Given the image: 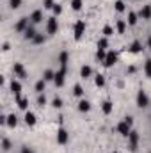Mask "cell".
Masks as SVG:
<instances>
[{
	"label": "cell",
	"instance_id": "obj_24",
	"mask_svg": "<svg viewBox=\"0 0 151 153\" xmlns=\"http://www.w3.org/2000/svg\"><path fill=\"white\" fill-rule=\"evenodd\" d=\"M16 125H18V117L14 114H9L7 116V126H9V128H14Z\"/></svg>",
	"mask_w": 151,
	"mask_h": 153
},
{
	"label": "cell",
	"instance_id": "obj_43",
	"mask_svg": "<svg viewBox=\"0 0 151 153\" xmlns=\"http://www.w3.org/2000/svg\"><path fill=\"white\" fill-rule=\"evenodd\" d=\"M124 119H126V121H128V123H130V125H133V117H132V116H126V117H124Z\"/></svg>",
	"mask_w": 151,
	"mask_h": 153
},
{
	"label": "cell",
	"instance_id": "obj_45",
	"mask_svg": "<svg viewBox=\"0 0 151 153\" xmlns=\"http://www.w3.org/2000/svg\"><path fill=\"white\" fill-rule=\"evenodd\" d=\"M148 46H150V48H151V36H150V38H148Z\"/></svg>",
	"mask_w": 151,
	"mask_h": 153
},
{
	"label": "cell",
	"instance_id": "obj_40",
	"mask_svg": "<svg viewBox=\"0 0 151 153\" xmlns=\"http://www.w3.org/2000/svg\"><path fill=\"white\" fill-rule=\"evenodd\" d=\"M53 5H55L53 0H44V2H43V7H44V9H53Z\"/></svg>",
	"mask_w": 151,
	"mask_h": 153
},
{
	"label": "cell",
	"instance_id": "obj_41",
	"mask_svg": "<svg viewBox=\"0 0 151 153\" xmlns=\"http://www.w3.org/2000/svg\"><path fill=\"white\" fill-rule=\"evenodd\" d=\"M52 11H53V14H61V13H62V7H61V5H59V4H55V5H53V9H52Z\"/></svg>",
	"mask_w": 151,
	"mask_h": 153
},
{
	"label": "cell",
	"instance_id": "obj_9",
	"mask_svg": "<svg viewBox=\"0 0 151 153\" xmlns=\"http://www.w3.org/2000/svg\"><path fill=\"white\" fill-rule=\"evenodd\" d=\"M66 73H68V70H64V68H59V70L55 71L53 82H55L57 87H62V85H64V76H66Z\"/></svg>",
	"mask_w": 151,
	"mask_h": 153
},
{
	"label": "cell",
	"instance_id": "obj_35",
	"mask_svg": "<svg viewBox=\"0 0 151 153\" xmlns=\"http://www.w3.org/2000/svg\"><path fill=\"white\" fill-rule=\"evenodd\" d=\"M73 94H75V96H78V98L84 94V89H82V85H80V84H76L75 87H73Z\"/></svg>",
	"mask_w": 151,
	"mask_h": 153
},
{
	"label": "cell",
	"instance_id": "obj_19",
	"mask_svg": "<svg viewBox=\"0 0 151 153\" xmlns=\"http://www.w3.org/2000/svg\"><path fill=\"white\" fill-rule=\"evenodd\" d=\"M137 22H139V14L137 13H133V11H128V25H137Z\"/></svg>",
	"mask_w": 151,
	"mask_h": 153
},
{
	"label": "cell",
	"instance_id": "obj_2",
	"mask_svg": "<svg viewBox=\"0 0 151 153\" xmlns=\"http://www.w3.org/2000/svg\"><path fill=\"white\" fill-rule=\"evenodd\" d=\"M137 107H141V109L150 107V96H148L146 91H142V89L137 93Z\"/></svg>",
	"mask_w": 151,
	"mask_h": 153
},
{
	"label": "cell",
	"instance_id": "obj_20",
	"mask_svg": "<svg viewBox=\"0 0 151 153\" xmlns=\"http://www.w3.org/2000/svg\"><path fill=\"white\" fill-rule=\"evenodd\" d=\"M78 111H80V112H89V111H91V103H89L87 100H80V102H78Z\"/></svg>",
	"mask_w": 151,
	"mask_h": 153
},
{
	"label": "cell",
	"instance_id": "obj_26",
	"mask_svg": "<svg viewBox=\"0 0 151 153\" xmlns=\"http://www.w3.org/2000/svg\"><path fill=\"white\" fill-rule=\"evenodd\" d=\"M43 78H44L46 82H53V78H55V71H52V70H46V71L43 73Z\"/></svg>",
	"mask_w": 151,
	"mask_h": 153
},
{
	"label": "cell",
	"instance_id": "obj_22",
	"mask_svg": "<svg viewBox=\"0 0 151 153\" xmlns=\"http://www.w3.org/2000/svg\"><path fill=\"white\" fill-rule=\"evenodd\" d=\"M16 103H18V107H20L21 111H25V112H27V109H29V98H23V96H21V98H18V100H16Z\"/></svg>",
	"mask_w": 151,
	"mask_h": 153
},
{
	"label": "cell",
	"instance_id": "obj_36",
	"mask_svg": "<svg viewBox=\"0 0 151 153\" xmlns=\"http://www.w3.org/2000/svg\"><path fill=\"white\" fill-rule=\"evenodd\" d=\"M21 2H23V0H9V7H11V9H18V7L21 5Z\"/></svg>",
	"mask_w": 151,
	"mask_h": 153
},
{
	"label": "cell",
	"instance_id": "obj_38",
	"mask_svg": "<svg viewBox=\"0 0 151 153\" xmlns=\"http://www.w3.org/2000/svg\"><path fill=\"white\" fill-rule=\"evenodd\" d=\"M52 105H53L55 109H61V107H62V100H61L59 96H55V98H53V102H52Z\"/></svg>",
	"mask_w": 151,
	"mask_h": 153
},
{
	"label": "cell",
	"instance_id": "obj_14",
	"mask_svg": "<svg viewBox=\"0 0 151 153\" xmlns=\"http://www.w3.org/2000/svg\"><path fill=\"white\" fill-rule=\"evenodd\" d=\"M139 18L150 20L151 18V5H142V9H141V13H139Z\"/></svg>",
	"mask_w": 151,
	"mask_h": 153
},
{
	"label": "cell",
	"instance_id": "obj_6",
	"mask_svg": "<svg viewBox=\"0 0 151 153\" xmlns=\"http://www.w3.org/2000/svg\"><path fill=\"white\" fill-rule=\"evenodd\" d=\"M13 71H14V75L18 76V78H21V80L29 78V73H27V70L23 68V64H21V62H14V66H13Z\"/></svg>",
	"mask_w": 151,
	"mask_h": 153
},
{
	"label": "cell",
	"instance_id": "obj_46",
	"mask_svg": "<svg viewBox=\"0 0 151 153\" xmlns=\"http://www.w3.org/2000/svg\"><path fill=\"white\" fill-rule=\"evenodd\" d=\"M114 153H117V152H114Z\"/></svg>",
	"mask_w": 151,
	"mask_h": 153
},
{
	"label": "cell",
	"instance_id": "obj_10",
	"mask_svg": "<svg viewBox=\"0 0 151 153\" xmlns=\"http://www.w3.org/2000/svg\"><path fill=\"white\" fill-rule=\"evenodd\" d=\"M11 91L14 94V98H21V82L20 80H11Z\"/></svg>",
	"mask_w": 151,
	"mask_h": 153
},
{
	"label": "cell",
	"instance_id": "obj_12",
	"mask_svg": "<svg viewBox=\"0 0 151 153\" xmlns=\"http://www.w3.org/2000/svg\"><path fill=\"white\" fill-rule=\"evenodd\" d=\"M68 62H70V53L68 52H61L59 53V66L68 70Z\"/></svg>",
	"mask_w": 151,
	"mask_h": 153
},
{
	"label": "cell",
	"instance_id": "obj_13",
	"mask_svg": "<svg viewBox=\"0 0 151 153\" xmlns=\"http://www.w3.org/2000/svg\"><path fill=\"white\" fill-rule=\"evenodd\" d=\"M23 119H25V123H27L29 126H34V125L38 123L36 114H34V112H30V111H27V112H25V117H23Z\"/></svg>",
	"mask_w": 151,
	"mask_h": 153
},
{
	"label": "cell",
	"instance_id": "obj_44",
	"mask_svg": "<svg viewBox=\"0 0 151 153\" xmlns=\"http://www.w3.org/2000/svg\"><path fill=\"white\" fill-rule=\"evenodd\" d=\"M9 48H11V46H9V43H4V52H7Z\"/></svg>",
	"mask_w": 151,
	"mask_h": 153
},
{
	"label": "cell",
	"instance_id": "obj_16",
	"mask_svg": "<svg viewBox=\"0 0 151 153\" xmlns=\"http://www.w3.org/2000/svg\"><path fill=\"white\" fill-rule=\"evenodd\" d=\"M128 50H130L132 53H139V52H142V43H141V41H133V43L128 46Z\"/></svg>",
	"mask_w": 151,
	"mask_h": 153
},
{
	"label": "cell",
	"instance_id": "obj_34",
	"mask_svg": "<svg viewBox=\"0 0 151 153\" xmlns=\"http://www.w3.org/2000/svg\"><path fill=\"white\" fill-rule=\"evenodd\" d=\"M144 73H146L148 78H151V59H148L146 64H144Z\"/></svg>",
	"mask_w": 151,
	"mask_h": 153
},
{
	"label": "cell",
	"instance_id": "obj_3",
	"mask_svg": "<svg viewBox=\"0 0 151 153\" xmlns=\"http://www.w3.org/2000/svg\"><path fill=\"white\" fill-rule=\"evenodd\" d=\"M128 148H130V152H135L139 148V134L135 130H132L128 135Z\"/></svg>",
	"mask_w": 151,
	"mask_h": 153
},
{
	"label": "cell",
	"instance_id": "obj_30",
	"mask_svg": "<svg viewBox=\"0 0 151 153\" xmlns=\"http://www.w3.org/2000/svg\"><path fill=\"white\" fill-rule=\"evenodd\" d=\"M11 148H13V144H11V141L4 137V139H2V150H4V152H9Z\"/></svg>",
	"mask_w": 151,
	"mask_h": 153
},
{
	"label": "cell",
	"instance_id": "obj_39",
	"mask_svg": "<svg viewBox=\"0 0 151 153\" xmlns=\"http://www.w3.org/2000/svg\"><path fill=\"white\" fill-rule=\"evenodd\" d=\"M44 103H46V98H44V94L41 93V94H38V105L39 107H43Z\"/></svg>",
	"mask_w": 151,
	"mask_h": 153
},
{
	"label": "cell",
	"instance_id": "obj_27",
	"mask_svg": "<svg viewBox=\"0 0 151 153\" xmlns=\"http://www.w3.org/2000/svg\"><path fill=\"white\" fill-rule=\"evenodd\" d=\"M98 48H100V50H107V48H109V38L103 36V38L100 39V41H98Z\"/></svg>",
	"mask_w": 151,
	"mask_h": 153
},
{
	"label": "cell",
	"instance_id": "obj_29",
	"mask_svg": "<svg viewBox=\"0 0 151 153\" xmlns=\"http://www.w3.org/2000/svg\"><path fill=\"white\" fill-rule=\"evenodd\" d=\"M115 11H117V13H124V11H126V5H124L123 0H117V2H115Z\"/></svg>",
	"mask_w": 151,
	"mask_h": 153
},
{
	"label": "cell",
	"instance_id": "obj_17",
	"mask_svg": "<svg viewBox=\"0 0 151 153\" xmlns=\"http://www.w3.org/2000/svg\"><path fill=\"white\" fill-rule=\"evenodd\" d=\"M112 109H114V105H112V102L110 100H105L103 103H101V111H103V114H110L112 112Z\"/></svg>",
	"mask_w": 151,
	"mask_h": 153
},
{
	"label": "cell",
	"instance_id": "obj_4",
	"mask_svg": "<svg viewBox=\"0 0 151 153\" xmlns=\"http://www.w3.org/2000/svg\"><path fill=\"white\" fill-rule=\"evenodd\" d=\"M57 30H59V22H57V18H55V16L48 18V20H46V32H48V34H57Z\"/></svg>",
	"mask_w": 151,
	"mask_h": 153
},
{
	"label": "cell",
	"instance_id": "obj_21",
	"mask_svg": "<svg viewBox=\"0 0 151 153\" xmlns=\"http://www.w3.org/2000/svg\"><path fill=\"white\" fill-rule=\"evenodd\" d=\"M115 30H117V34H124V30H126V22H124V20H117V22H115Z\"/></svg>",
	"mask_w": 151,
	"mask_h": 153
},
{
	"label": "cell",
	"instance_id": "obj_31",
	"mask_svg": "<svg viewBox=\"0 0 151 153\" xmlns=\"http://www.w3.org/2000/svg\"><path fill=\"white\" fill-rule=\"evenodd\" d=\"M82 5H84L82 0H71V9H73V11H80Z\"/></svg>",
	"mask_w": 151,
	"mask_h": 153
},
{
	"label": "cell",
	"instance_id": "obj_23",
	"mask_svg": "<svg viewBox=\"0 0 151 153\" xmlns=\"http://www.w3.org/2000/svg\"><path fill=\"white\" fill-rule=\"evenodd\" d=\"M91 75H93V68L91 66H82L80 68V76L82 78H89Z\"/></svg>",
	"mask_w": 151,
	"mask_h": 153
},
{
	"label": "cell",
	"instance_id": "obj_5",
	"mask_svg": "<svg viewBox=\"0 0 151 153\" xmlns=\"http://www.w3.org/2000/svg\"><path fill=\"white\" fill-rule=\"evenodd\" d=\"M117 132H119L123 137H128V135H130V132H132V125H130L126 119H123L121 123H117Z\"/></svg>",
	"mask_w": 151,
	"mask_h": 153
},
{
	"label": "cell",
	"instance_id": "obj_18",
	"mask_svg": "<svg viewBox=\"0 0 151 153\" xmlns=\"http://www.w3.org/2000/svg\"><path fill=\"white\" fill-rule=\"evenodd\" d=\"M36 34H38V32H36L34 25H30V27H29V29H27V30L23 32V38H25V39H30V41H32V39L36 38Z\"/></svg>",
	"mask_w": 151,
	"mask_h": 153
},
{
	"label": "cell",
	"instance_id": "obj_37",
	"mask_svg": "<svg viewBox=\"0 0 151 153\" xmlns=\"http://www.w3.org/2000/svg\"><path fill=\"white\" fill-rule=\"evenodd\" d=\"M32 43H34V45H41V43H44V36H43V34H36V38L32 39Z\"/></svg>",
	"mask_w": 151,
	"mask_h": 153
},
{
	"label": "cell",
	"instance_id": "obj_42",
	"mask_svg": "<svg viewBox=\"0 0 151 153\" xmlns=\"http://www.w3.org/2000/svg\"><path fill=\"white\" fill-rule=\"evenodd\" d=\"M21 153H34V152H32L29 146H23V148H21Z\"/></svg>",
	"mask_w": 151,
	"mask_h": 153
},
{
	"label": "cell",
	"instance_id": "obj_28",
	"mask_svg": "<svg viewBox=\"0 0 151 153\" xmlns=\"http://www.w3.org/2000/svg\"><path fill=\"white\" fill-rule=\"evenodd\" d=\"M94 84H96L98 87H103V85H105V75H96V78H94Z\"/></svg>",
	"mask_w": 151,
	"mask_h": 153
},
{
	"label": "cell",
	"instance_id": "obj_11",
	"mask_svg": "<svg viewBox=\"0 0 151 153\" xmlns=\"http://www.w3.org/2000/svg\"><path fill=\"white\" fill-rule=\"evenodd\" d=\"M68 139H70V134H68V130L61 126V128L57 130V143H59V144H66V143H68Z\"/></svg>",
	"mask_w": 151,
	"mask_h": 153
},
{
	"label": "cell",
	"instance_id": "obj_8",
	"mask_svg": "<svg viewBox=\"0 0 151 153\" xmlns=\"http://www.w3.org/2000/svg\"><path fill=\"white\" fill-rule=\"evenodd\" d=\"M115 62H117V52H114V50L107 52V57H105V61H103V66H105V68H112Z\"/></svg>",
	"mask_w": 151,
	"mask_h": 153
},
{
	"label": "cell",
	"instance_id": "obj_25",
	"mask_svg": "<svg viewBox=\"0 0 151 153\" xmlns=\"http://www.w3.org/2000/svg\"><path fill=\"white\" fill-rule=\"evenodd\" d=\"M44 85H46V80H44V78H41V80L36 82V93H38V94H41V93L44 91Z\"/></svg>",
	"mask_w": 151,
	"mask_h": 153
},
{
	"label": "cell",
	"instance_id": "obj_7",
	"mask_svg": "<svg viewBox=\"0 0 151 153\" xmlns=\"http://www.w3.org/2000/svg\"><path fill=\"white\" fill-rule=\"evenodd\" d=\"M29 20L30 18H27V16H23V18H20L18 22H16V25H14V30L16 32H25L29 27H30V23H29Z\"/></svg>",
	"mask_w": 151,
	"mask_h": 153
},
{
	"label": "cell",
	"instance_id": "obj_32",
	"mask_svg": "<svg viewBox=\"0 0 151 153\" xmlns=\"http://www.w3.org/2000/svg\"><path fill=\"white\" fill-rule=\"evenodd\" d=\"M103 36H105V38L114 36V29L110 27V25H105V27H103Z\"/></svg>",
	"mask_w": 151,
	"mask_h": 153
},
{
	"label": "cell",
	"instance_id": "obj_33",
	"mask_svg": "<svg viewBox=\"0 0 151 153\" xmlns=\"http://www.w3.org/2000/svg\"><path fill=\"white\" fill-rule=\"evenodd\" d=\"M105 57H107V50H100V48H98V52H96V59L103 62V61H105Z\"/></svg>",
	"mask_w": 151,
	"mask_h": 153
},
{
	"label": "cell",
	"instance_id": "obj_1",
	"mask_svg": "<svg viewBox=\"0 0 151 153\" xmlns=\"http://www.w3.org/2000/svg\"><path fill=\"white\" fill-rule=\"evenodd\" d=\"M84 34H85V22L84 20H78L75 25H73V36H75L76 41H80Z\"/></svg>",
	"mask_w": 151,
	"mask_h": 153
},
{
	"label": "cell",
	"instance_id": "obj_15",
	"mask_svg": "<svg viewBox=\"0 0 151 153\" xmlns=\"http://www.w3.org/2000/svg\"><path fill=\"white\" fill-rule=\"evenodd\" d=\"M30 22H32V25H36V23H41L43 22V11H34L32 14H30Z\"/></svg>",
	"mask_w": 151,
	"mask_h": 153
}]
</instances>
